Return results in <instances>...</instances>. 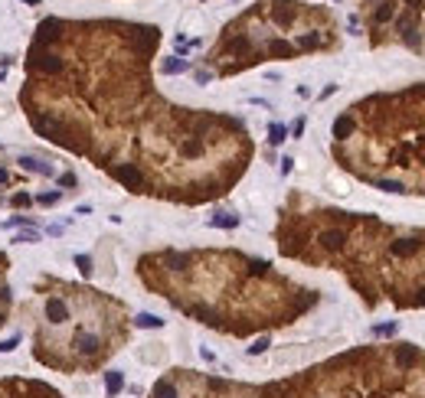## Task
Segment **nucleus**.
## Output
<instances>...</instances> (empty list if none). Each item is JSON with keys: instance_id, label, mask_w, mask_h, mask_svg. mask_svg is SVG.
<instances>
[{"instance_id": "nucleus-1", "label": "nucleus", "mask_w": 425, "mask_h": 398, "mask_svg": "<svg viewBox=\"0 0 425 398\" xmlns=\"http://www.w3.org/2000/svg\"><path fill=\"white\" fill-rule=\"evenodd\" d=\"M157 46L150 23L46 16L26 49L20 105L43 141L131 193L212 203L245 173L252 137L232 114L167 102L150 75Z\"/></svg>"}, {"instance_id": "nucleus-2", "label": "nucleus", "mask_w": 425, "mask_h": 398, "mask_svg": "<svg viewBox=\"0 0 425 398\" xmlns=\"http://www.w3.org/2000/svg\"><path fill=\"white\" fill-rule=\"evenodd\" d=\"M275 238L284 258L340 271L370 310L379 304L425 307V228L389 226L294 193L282 206Z\"/></svg>"}, {"instance_id": "nucleus-3", "label": "nucleus", "mask_w": 425, "mask_h": 398, "mask_svg": "<svg viewBox=\"0 0 425 398\" xmlns=\"http://www.w3.org/2000/svg\"><path fill=\"white\" fill-rule=\"evenodd\" d=\"M138 278L190 320L229 336L288 327L317 304V290L242 251H150L138 261Z\"/></svg>"}, {"instance_id": "nucleus-4", "label": "nucleus", "mask_w": 425, "mask_h": 398, "mask_svg": "<svg viewBox=\"0 0 425 398\" xmlns=\"http://www.w3.org/2000/svg\"><path fill=\"white\" fill-rule=\"evenodd\" d=\"M150 398H425V349L416 343L356 346L262 385L173 369L154 382Z\"/></svg>"}, {"instance_id": "nucleus-5", "label": "nucleus", "mask_w": 425, "mask_h": 398, "mask_svg": "<svg viewBox=\"0 0 425 398\" xmlns=\"http://www.w3.org/2000/svg\"><path fill=\"white\" fill-rule=\"evenodd\" d=\"M334 160L383 193L425 196V85L379 92L334 121Z\"/></svg>"}, {"instance_id": "nucleus-6", "label": "nucleus", "mask_w": 425, "mask_h": 398, "mask_svg": "<svg viewBox=\"0 0 425 398\" xmlns=\"http://www.w3.org/2000/svg\"><path fill=\"white\" fill-rule=\"evenodd\" d=\"M33 356L53 369H98L131 333L128 307L95 287L43 278Z\"/></svg>"}, {"instance_id": "nucleus-7", "label": "nucleus", "mask_w": 425, "mask_h": 398, "mask_svg": "<svg viewBox=\"0 0 425 398\" xmlns=\"http://www.w3.org/2000/svg\"><path fill=\"white\" fill-rule=\"evenodd\" d=\"M337 23L331 10L304 7L298 0H262L226 23L210 59L216 75H236L265 59H294L301 53L331 49Z\"/></svg>"}, {"instance_id": "nucleus-8", "label": "nucleus", "mask_w": 425, "mask_h": 398, "mask_svg": "<svg viewBox=\"0 0 425 398\" xmlns=\"http://www.w3.org/2000/svg\"><path fill=\"white\" fill-rule=\"evenodd\" d=\"M105 389H108V398H115L121 389H125V375L121 372H105Z\"/></svg>"}, {"instance_id": "nucleus-9", "label": "nucleus", "mask_w": 425, "mask_h": 398, "mask_svg": "<svg viewBox=\"0 0 425 398\" xmlns=\"http://www.w3.org/2000/svg\"><path fill=\"white\" fill-rule=\"evenodd\" d=\"M210 226H216V228H236L239 226V216H232V212H219V216L210 219Z\"/></svg>"}, {"instance_id": "nucleus-10", "label": "nucleus", "mask_w": 425, "mask_h": 398, "mask_svg": "<svg viewBox=\"0 0 425 398\" xmlns=\"http://www.w3.org/2000/svg\"><path fill=\"white\" fill-rule=\"evenodd\" d=\"M134 323H138V327H147V330H160V327H164V320H160V317H154V313H141Z\"/></svg>"}, {"instance_id": "nucleus-11", "label": "nucleus", "mask_w": 425, "mask_h": 398, "mask_svg": "<svg viewBox=\"0 0 425 398\" xmlns=\"http://www.w3.org/2000/svg\"><path fill=\"white\" fill-rule=\"evenodd\" d=\"M59 199H63V189H53V193H40L36 199H33V203H40V206H56Z\"/></svg>"}, {"instance_id": "nucleus-12", "label": "nucleus", "mask_w": 425, "mask_h": 398, "mask_svg": "<svg viewBox=\"0 0 425 398\" xmlns=\"http://www.w3.org/2000/svg\"><path fill=\"white\" fill-rule=\"evenodd\" d=\"M284 137H288V127L284 124H272L268 127V141L272 144H284Z\"/></svg>"}, {"instance_id": "nucleus-13", "label": "nucleus", "mask_w": 425, "mask_h": 398, "mask_svg": "<svg viewBox=\"0 0 425 398\" xmlns=\"http://www.w3.org/2000/svg\"><path fill=\"white\" fill-rule=\"evenodd\" d=\"M164 72H167V75H177V72H187V62L173 56V59H167V62H164Z\"/></svg>"}, {"instance_id": "nucleus-14", "label": "nucleus", "mask_w": 425, "mask_h": 398, "mask_svg": "<svg viewBox=\"0 0 425 398\" xmlns=\"http://www.w3.org/2000/svg\"><path fill=\"white\" fill-rule=\"evenodd\" d=\"M56 180H59V186H63V189H75V186H79V176H75V173H59Z\"/></svg>"}, {"instance_id": "nucleus-15", "label": "nucleus", "mask_w": 425, "mask_h": 398, "mask_svg": "<svg viewBox=\"0 0 425 398\" xmlns=\"http://www.w3.org/2000/svg\"><path fill=\"white\" fill-rule=\"evenodd\" d=\"M10 206L26 209V206H33V196H30V193H16V196H10Z\"/></svg>"}, {"instance_id": "nucleus-16", "label": "nucleus", "mask_w": 425, "mask_h": 398, "mask_svg": "<svg viewBox=\"0 0 425 398\" xmlns=\"http://www.w3.org/2000/svg\"><path fill=\"white\" fill-rule=\"evenodd\" d=\"M75 268L88 278V274H92V258H88V255H75Z\"/></svg>"}, {"instance_id": "nucleus-17", "label": "nucleus", "mask_w": 425, "mask_h": 398, "mask_svg": "<svg viewBox=\"0 0 425 398\" xmlns=\"http://www.w3.org/2000/svg\"><path fill=\"white\" fill-rule=\"evenodd\" d=\"M13 242H23V245L40 242V232H20V235H13Z\"/></svg>"}, {"instance_id": "nucleus-18", "label": "nucleus", "mask_w": 425, "mask_h": 398, "mask_svg": "<svg viewBox=\"0 0 425 398\" xmlns=\"http://www.w3.org/2000/svg\"><path fill=\"white\" fill-rule=\"evenodd\" d=\"M13 226H36L30 216H13V219H7V228H13Z\"/></svg>"}, {"instance_id": "nucleus-19", "label": "nucleus", "mask_w": 425, "mask_h": 398, "mask_svg": "<svg viewBox=\"0 0 425 398\" xmlns=\"http://www.w3.org/2000/svg\"><path fill=\"white\" fill-rule=\"evenodd\" d=\"M16 343H20V336H10V340H0V352H10V349H16Z\"/></svg>"}, {"instance_id": "nucleus-20", "label": "nucleus", "mask_w": 425, "mask_h": 398, "mask_svg": "<svg viewBox=\"0 0 425 398\" xmlns=\"http://www.w3.org/2000/svg\"><path fill=\"white\" fill-rule=\"evenodd\" d=\"M265 349H268V336H262L255 346H249V352H252V356H259V352H265Z\"/></svg>"}, {"instance_id": "nucleus-21", "label": "nucleus", "mask_w": 425, "mask_h": 398, "mask_svg": "<svg viewBox=\"0 0 425 398\" xmlns=\"http://www.w3.org/2000/svg\"><path fill=\"white\" fill-rule=\"evenodd\" d=\"M301 134H304V117H301V121H294V137H301Z\"/></svg>"}, {"instance_id": "nucleus-22", "label": "nucleus", "mask_w": 425, "mask_h": 398, "mask_svg": "<svg viewBox=\"0 0 425 398\" xmlns=\"http://www.w3.org/2000/svg\"><path fill=\"white\" fill-rule=\"evenodd\" d=\"M291 164H294L291 157H284V160H282V173H291Z\"/></svg>"}, {"instance_id": "nucleus-23", "label": "nucleus", "mask_w": 425, "mask_h": 398, "mask_svg": "<svg viewBox=\"0 0 425 398\" xmlns=\"http://www.w3.org/2000/svg\"><path fill=\"white\" fill-rule=\"evenodd\" d=\"M26 3H33V7H40V0H26Z\"/></svg>"}]
</instances>
